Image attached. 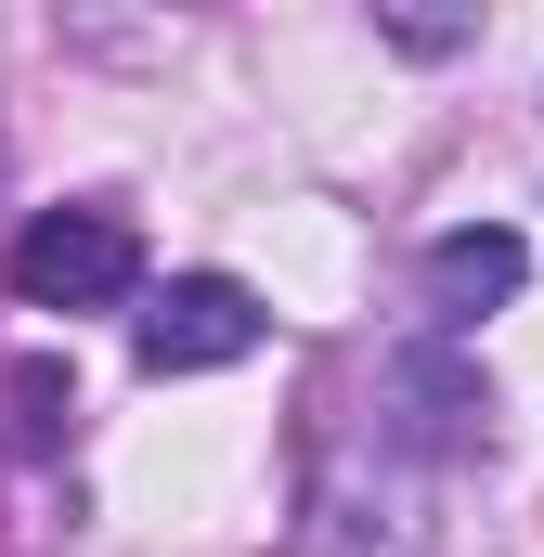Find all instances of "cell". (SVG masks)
Segmentation results:
<instances>
[{"label": "cell", "mask_w": 544, "mask_h": 557, "mask_svg": "<svg viewBox=\"0 0 544 557\" xmlns=\"http://www.w3.org/2000/svg\"><path fill=\"white\" fill-rule=\"evenodd\" d=\"M131 285H143V234L118 208H39L13 234V298L26 311H104Z\"/></svg>", "instance_id": "obj_1"}, {"label": "cell", "mask_w": 544, "mask_h": 557, "mask_svg": "<svg viewBox=\"0 0 544 557\" xmlns=\"http://www.w3.org/2000/svg\"><path fill=\"white\" fill-rule=\"evenodd\" d=\"M428 298H441V311L519 298V234H506V221H467V234H441V247H428Z\"/></svg>", "instance_id": "obj_3"}, {"label": "cell", "mask_w": 544, "mask_h": 557, "mask_svg": "<svg viewBox=\"0 0 544 557\" xmlns=\"http://www.w3.org/2000/svg\"><path fill=\"white\" fill-rule=\"evenodd\" d=\"M131 350H143V376H221V363L260 350V298L234 273H182V285H156V311L131 324Z\"/></svg>", "instance_id": "obj_2"}]
</instances>
